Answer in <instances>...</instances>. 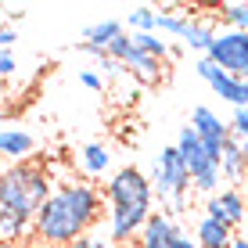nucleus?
Returning <instances> with one entry per match:
<instances>
[{
  "mask_svg": "<svg viewBox=\"0 0 248 248\" xmlns=\"http://www.w3.org/2000/svg\"><path fill=\"white\" fill-rule=\"evenodd\" d=\"M123 68H126V72L133 76L137 83H144V87H155V83L162 79V72H166L158 58H151V54H140V50H137V47L130 50V54H126Z\"/></svg>",
  "mask_w": 248,
  "mask_h": 248,
  "instance_id": "f8f14e48",
  "label": "nucleus"
},
{
  "mask_svg": "<svg viewBox=\"0 0 248 248\" xmlns=\"http://www.w3.org/2000/svg\"><path fill=\"white\" fill-rule=\"evenodd\" d=\"M0 248H29V245H15V241H0Z\"/></svg>",
  "mask_w": 248,
  "mask_h": 248,
  "instance_id": "c756f323",
  "label": "nucleus"
},
{
  "mask_svg": "<svg viewBox=\"0 0 248 248\" xmlns=\"http://www.w3.org/2000/svg\"><path fill=\"white\" fill-rule=\"evenodd\" d=\"M151 187H155V194L169 205V216H180V212L187 209L191 173H187L176 144H173V148H162L155 155V166H151Z\"/></svg>",
  "mask_w": 248,
  "mask_h": 248,
  "instance_id": "20e7f679",
  "label": "nucleus"
},
{
  "mask_svg": "<svg viewBox=\"0 0 248 248\" xmlns=\"http://www.w3.org/2000/svg\"><path fill=\"white\" fill-rule=\"evenodd\" d=\"M32 151H36V137L29 130H22V126H4L0 130V158H7L15 166V162H29Z\"/></svg>",
  "mask_w": 248,
  "mask_h": 248,
  "instance_id": "9d476101",
  "label": "nucleus"
},
{
  "mask_svg": "<svg viewBox=\"0 0 248 248\" xmlns=\"http://www.w3.org/2000/svg\"><path fill=\"white\" fill-rule=\"evenodd\" d=\"M18 40V32H15V25L0 22V50H11V44Z\"/></svg>",
  "mask_w": 248,
  "mask_h": 248,
  "instance_id": "393cba45",
  "label": "nucleus"
},
{
  "mask_svg": "<svg viewBox=\"0 0 248 248\" xmlns=\"http://www.w3.org/2000/svg\"><path fill=\"white\" fill-rule=\"evenodd\" d=\"M227 248H248V234H241V237H237V234H234V241H230Z\"/></svg>",
  "mask_w": 248,
  "mask_h": 248,
  "instance_id": "cd10ccee",
  "label": "nucleus"
},
{
  "mask_svg": "<svg viewBox=\"0 0 248 248\" xmlns=\"http://www.w3.org/2000/svg\"><path fill=\"white\" fill-rule=\"evenodd\" d=\"M176 230L180 227H176V219L169 212H151V219L144 223L140 237H137V248H169Z\"/></svg>",
  "mask_w": 248,
  "mask_h": 248,
  "instance_id": "9b49d317",
  "label": "nucleus"
},
{
  "mask_svg": "<svg viewBox=\"0 0 248 248\" xmlns=\"http://www.w3.org/2000/svg\"><path fill=\"white\" fill-rule=\"evenodd\" d=\"M79 83L87 90H101V87H105V79H101L97 72H90V68H83V72H79Z\"/></svg>",
  "mask_w": 248,
  "mask_h": 248,
  "instance_id": "a878e982",
  "label": "nucleus"
},
{
  "mask_svg": "<svg viewBox=\"0 0 248 248\" xmlns=\"http://www.w3.org/2000/svg\"><path fill=\"white\" fill-rule=\"evenodd\" d=\"M50 191H54L50 169L32 158L0 169V241L25 245V237L32 234V216Z\"/></svg>",
  "mask_w": 248,
  "mask_h": 248,
  "instance_id": "f03ea898",
  "label": "nucleus"
},
{
  "mask_svg": "<svg viewBox=\"0 0 248 248\" xmlns=\"http://www.w3.org/2000/svg\"><path fill=\"white\" fill-rule=\"evenodd\" d=\"M126 25L130 32H155V7H133L126 15Z\"/></svg>",
  "mask_w": 248,
  "mask_h": 248,
  "instance_id": "412c9836",
  "label": "nucleus"
},
{
  "mask_svg": "<svg viewBox=\"0 0 248 248\" xmlns=\"http://www.w3.org/2000/svg\"><path fill=\"white\" fill-rule=\"evenodd\" d=\"M194 241H198V248H227L234 241V230L212 216H202L198 227H194Z\"/></svg>",
  "mask_w": 248,
  "mask_h": 248,
  "instance_id": "ddd939ff",
  "label": "nucleus"
},
{
  "mask_svg": "<svg viewBox=\"0 0 248 248\" xmlns=\"http://www.w3.org/2000/svg\"><path fill=\"white\" fill-rule=\"evenodd\" d=\"M169 248H198V241H194L191 234H184V230H176L173 241H169Z\"/></svg>",
  "mask_w": 248,
  "mask_h": 248,
  "instance_id": "bb28decb",
  "label": "nucleus"
},
{
  "mask_svg": "<svg viewBox=\"0 0 248 248\" xmlns=\"http://www.w3.org/2000/svg\"><path fill=\"white\" fill-rule=\"evenodd\" d=\"M29 248H44V245H29Z\"/></svg>",
  "mask_w": 248,
  "mask_h": 248,
  "instance_id": "2f4dec72",
  "label": "nucleus"
},
{
  "mask_svg": "<svg viewBox=\"0 0 248 248\" xmlns=\"http://www.w3.org/2000/svg\"><path fill=\"white\" fill-rule=\"evenodd\" d=\"M212 40H216V29H212L209 22H198V18H194L191 29H187V36H184V44L191 47V50H202V54H205V50L212 47Z\"/></svg>",
  "mask_w": 248,
  "mask_h": 248,
  "instance_id": "6ab92c4d",
  "label": "nucleus"
},
{
  "mask_svg": "<svg viewBox=\"0 0 248 248\" xmlns=\"http://www.w3.org/2000/svg\"><path fill=\"white\" fill-rule=\"evenodd\" d=\"M176 151H180L187 173H191V191L205 194V198L219 194V180H223V173H219V162L202 148L198 133H194L191 126H184V130H180V137H176Z\"/></svg>",
  "mask_w": 248,
  "mask_h": 248,
  "instance_id": "39448f33",
  "label": "nucleus"
},
{
  "mask_svg": "<svg viewBox=\"0 0 248 248\" xmlns=\"http://www.w3.org/2000/svg\"><path fill=\"white\" fill-rule=\"evenodd\" d=\"M245 105H248V79H245Z\"/></svg>",
  "mask_w": 248,
  "mask_h": 248,
  "instance_id": "7c9ffc66",
  "label": "nucleus"
},
{
  "mask_svg": "<svg viewBox=\"0 0 248 248\" xmlns=\"http://www.w3.org/2000/svg\"><path fill=\"white\" fill-rule=\"evenodd\" d=\"M198 76H202V79L209 83V87L216 90L223 101H230L234 108L245 105V79H237V76H230V72H223V68H216L209 58H202V62H198Z\"/></svg>",
  "mask_w": 248,
  "mask_h": 248,
  "instance_id": "1a4fd4ad",
  "label": "nucleus"
},
{
  "mask_svg": "<svg viewBox=\"0 0 248 248\" xmlns=\"http://www.w3.org/2000/svg\"><path fill=\"white\" fill-rule=\"evenodd\" d=\"M230 137L234 140H248V105L234 108V115H230Z\"/></svg>",
  "mask_w": 248,
  "mask_h": 248,
  "instance_id": "5701e85b",
  "label": "nucleus"
},
{
  "mask_svg": "<svg viewBox=\"0 0 248 248\" xmlns=\"http://www.w3.org/2000/svg\"><path fill=\"white\" fill-rule=\"evenodd\" d=\"M105 202H108V219L105 230L119 248H130L133 237H140L144 223L155 212V187L151 176L140 173L137 166H123L108 176L105 184Z\"/></svg>",
  "mask_w": 248,
  "mask_h": 248,
  "instance_id": "7ed1b4c3",
  "label": "nucleus"
},
{
  "mask_svg": "<svg viewBox=\"0 0 248 248\" xmlns=\"http://www.w3.org/2000/svg\"><path fill=\"white\" fill-rule=\"evenodd\" d=\"M205 216L219 219V223H227L230 230L245 227L248 223V202L241 194V187H227V191L212 194L209 202H205Z\"/></svg>",
  "mask_w": 248,
  "mask_h": 248,
  "instance_id": "6e6552de",
  "label": "nucleus"
},
{
  "mask_svg": "<svg viewBox=\"0 0 248 248\" xmlns=\"http://www.w3.org/2000/svg\"><path fill=\"white\" fill-rule=\"evenodd\" d=\"M241 158H245V169H248V140H241Z\"/></svg>",
  "mask_w": 248,
  "mask_h": 248,
  "instance_id": "c85d7f7f",
  "label": "nucleus"
},
{
  "mask_svg": "<svg viewBox=\"0 0 248 248\" xmlns=\"http://www.w3.org/2000/svg\"><path fill=\"white\" fill-rule=\"evenodd\" d=\"M68 248H119L112 237H108V230L105 227H97V230H90V234H83V237H76Z\"/></svg>",
  "mask_w": 248,
  "mask_h": 248,
  "instance_id": "4be33fe9",
  "label": "nucleus"
},
{
  "mask_svg": "<svg viewBox=\"0 0 248 248\" xmlns=\"http://www.w3.org/2000/svg\"><path fill=\"white\" fill-rule=\"evenodd\" d=\"M219 173H223V180H230V184H241L245 176H248L245 158H241V140H234V137H230L223 158H219Z\"/></svg>",
  "mask_w": 248,
  "mask_h": 248,
  "instance_id": "dca6fc26",
  "label": "nucleus"
},
{
  "mask_svg": "<svg viewBox=\"0 0 248 248\" xmlns=\"http://www.w3.org/2000/svg\"><path fill=\"white\" fill-rule=\"evenodd\" d=\"M191 22H194L191 15H180L176 7H169V11H155V29H158V32H169V36H176V40L187 36Z\"/></svg>",
  "mask_w": 248,
  "mask_h": 248,
  "instance_id": "f3484780",
  "label": "nucleus"
},
{
  "mask_svg": "<svg viewBox=\"0 0 248 248\" xmlns=\"http://www.w3.org/2000/svg\"><path fill=\"white\" fill-rule=\"evenodd\" d=\"M130 40H133V47L140 50V54H151V58H158V62L173 54L169 40H162L158 32H130Z\"/></svg>",
  "mask_w": 248,
  "mask_h": 248,
  "instance_id": "a211bd4d",
  "label": "nucleus"
},
{
  "mask_svg": "<svg viewBox=\"0 0 248 248\" xmlns=\"http://www.w3.org/2000/svg\"><path fill=\"white\" fill-rule=\"evenodd\" d=\"M205 58H209L216 68L237 76V79H248V32H241V29L216 32V40H212V47L205 50Z\"/></svg>",
  "mask_w": 248,
  "mask_h": 248,
  "instance_id": "423d86ee",
  "label": "nucleus"
},
{
  "mask_svg": "<svg viewBox=\"0 0 248 248\" xmlns=\"http://www.w3.org/2000/svg\"><path fill=\"white\" fill-rule=\"evenodd\" d=\"M219 18H223L230 29L248 32V4H219Z\"/></svg>",
  "mask_w": 248,
  "mask_h": 248,
  "instance_id": "aec40b11",
  "label": "nucleus"
},
{
  "mask_svg": "<svg viewBox=\"0 0 248 248\" xmlns=\"http://www.w3.org/2000/svg\"><path fill=\"white\" fill-rule=\"evenodd\" d=\"M123 22H115V18H105V22H93L83 29V44H90V47H101V50H108V44L112 40L123 36Z\"/></svg>",
  "mask_w": 248,
  "mask_h": 248,
  "instance_id": "4468645a",
  "label": "nucleus"
},
{
  "mask_svg": "<svg viewBox=\"0 0 248 248\" xmlns=\"http://www.w3.org/2000/svg\"><path fill=\"white\" fill-rule=\"evenodd\" d=\"M191 126L194 133H198V140H202V148L209 151L212 158H223V151H227V144H230V123H223V119H219L216 112H212L209 105H198L191 112Z\"/></svg>",
  "mask_w": 248,
  "mask_h": 248,
  "instance_id": "0eeeda50",
  "label": "nucleus"
},
{
  "mask_svg": "<svg viewBox=\"0 0 248 248\" xmlns=\"http://www.w3.org/2000/svg\"><path fill=\"white\" fill-rule=\"evenodd\" d=\"M79 166L87 169L90 176H105L108 166H112V151H108V144H101V140L87 144V148L79 151Z\"/></svg>",
  "mask_w": 248,
  "mask_h": 248,
  "instance_id": "2eb2a0df",
  "label": "nucleus"
},
{
  "mask_svg": "<svg viewBox=\"0 0 248 248\" xmlns=\"http://www.w3.org/2000/svg\"><path fill=\"white\" fill-rule=\"evenodd\" d=\"M15 72H18V62H15V54H11V50H0V76L7 79V76H15Z\"/></svg>",
  "mask_w": 248,
  "mask_h": 248,
  "instance_id": "b1692460",
  "label": "nucleus"
},
{
  "mask_svg": "<svg viewBox=\"0 0 248 248\" xmlns=\"http://www.w3.org/2000/svg\"><path fill=\"white\" fill-rule=\"evenodd\" d=\"M101 212H105V194L90 180H62L40 205L32 216V245L44 248H68L76 237L90 234L101 227Z\"/></svg>",
  "mask_w": 248,
  "mask_h": 248,
  "instance_id": "f257e3e1",
  "label": "nucleus"
}]
</instances>
